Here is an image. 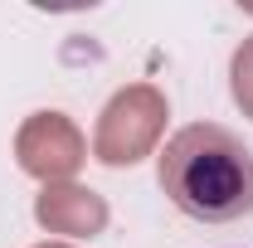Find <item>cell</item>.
<instances>
[{
	"label": "cell",
	"instance_id": "8992f818",
	"mask_svg": "<svg viewBox=\"0 0 253 248\" xmlns=\"http://www.w3.org/2000/svg\"><path fill=\"white\" fill-rule=\"evenodd\" d=\"M39 248H68V244H39Z\"/></svg>",
	"mask_w": 253,
	"mask_h": 248
},
{
	"label": "cell",
	"instance_id": "5b68a950",
	"mask_svg": "<svg viewBox=\"0 0 253 248\" xmlns=\"http://www.w3.org/2000/svg\"><path fill=\"white\" fill-rule=\"evenodd\" d=\"M229 88H234V102L244 107V117L253 122V34L234 49V59H229Z\"/></svg>",
	"mask_w": 253,
	"mask_h": 248
},
{
	"label": "cell",
	"instance_id": "277c9868",
	"mask_svg": "<svg viewBox=\"0 0 253 248\" xmlns=\"http://www.w3.org/2000/svg\"><path fill=\"white\" fill-rule=\"evenodd\" d=\"M34 219L49 234H68V239H97L107 229V200L88 185H44L34 195Z\"/></svg>",
	"mask_w": 253,
	"mask_h": 248
},
{
	"label": "cell",
	"instance_id": "6da1fadb",
	"mask_svg": "<svg viewBox=\"0 0 253 248\" xmlns=\"http://www.w3.org/2000/svg\"><path fill=\"white\" fill-rule=\"evenodd\" d=\"M156 180L170 205L200 224H234L253 214V151L229 126H180L156 156Z\"/></svg>",
	"mask_w": 253,
	"mask_h": 248
},
{
	"label": "cell",
	"instance_id": "7a4b0ae2",
	"mask_svg": "<svg viewBox=\"0 0 253 248\" xmlns=\"http://www.w3.org/2000/svg\"><path fill=\"white\" fill-rule=\"evenodd\" d=\"M170 117V102L156 83H126L107 97V107L97 112V131H93V156L112 170H126L136 161L156 151L161 131Z\"/></svg>",
	"mask_w": 253,
	"mask_h": 248
},
{
	"label": "cell",
	"instance_id": "3957f363",
	"mask_svg": "<svg viewBox=\"0 0 253 248\" xmlns=\"http://www.w3.org/2000/svg\"><path fill=\"white\" fill-rule=\"evenodd\" d=\"M15 161H20V170L34 175V180H44V185H63V180H73L78 170H83V161H88V141H83V131L73 126V117H63V112H30L20 131H15Z\"/></svg>",
	"mask_w": 253,
	"mask_h": 248
}]
</instances>
